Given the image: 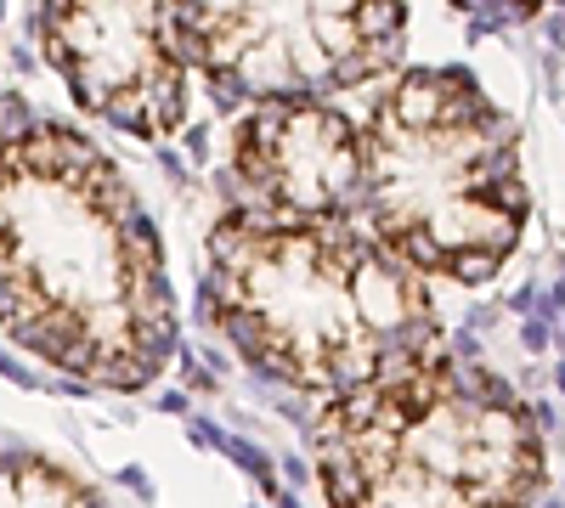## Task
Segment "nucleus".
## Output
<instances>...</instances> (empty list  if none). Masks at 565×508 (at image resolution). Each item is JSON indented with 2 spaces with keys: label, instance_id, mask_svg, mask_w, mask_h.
<instances>
[{
  "label": "nucleus",
  "instance_id": "6e6552de",
  "mask_svg": "<svg viewBox=\"0 0 565 508\" xmlns=\"http://www.w3.org/2000/svg\"><path fill=\"white\" fill-rule=\"evenodd\" d=\"M0 508H108V497L40 452H0Z\"/></svg>",
  "mask_w": 565,
  "mask_h": 508
},
{
  "label": "nucleus",
  "instance_id": "20e7f679",
  "mask_svg": "<svg viewBox=\"0 0 565 508\" xmlns=\"http://www.w3.org/2000/svg\"><path fill=\"white\" fill-rule=\"evenodd\" d=\"M362 220L407 271L492 283L521 249V130L469 68H402L362 119Z\"/></svg>",
  "mask_w": 565,
  "mask_h": 508
},
{
  "label": "nucleus",
  "instance_id": "0eeeda50",
  "mask_svg": "<svg viewBox=\"0 0 565 508\" xmlns=\"http://www.w3.org/2000/svg\"><path fill=\"white\" fill-rule=\"evenodd\" d=\"M362 170V125L340 102H260L232 125V181L255 215L351 226Z\"/></svg>",
  "mask_w": 565,
  "mask_h": 508
},
{
  "label": "nucleus",
  "instance_id": "f257e3e1",
  "mask_svg": "<svg viewBox=\"0 0 565 508\" xmlns=\"http://www.w3.org/2000/svg\"><path fill=\"white\" fill-rule=\"evenodd\" d=\"M0 334L97 390H148L175 356V294L148 204L90 136L7 90Z\"/></svg>",
  "mask_w": 565,
  "mask_h": 508
},
{
  "label": "nucleus",
  "instance_id": "f03ea898",
  "mask_svg": "<svg viewBox=\"0 0 565 508\" xmlns=\"http://www.w3.org/2000/svg\"><path fill=\"white\" fill-rule=\"evenodd\" d=\"M204 311L255 374L351 396L441 350V305L373 233L226 209L204 244Z\"/></svg>",
  "mask_w": 565,
  "mask_h": 508
},
{
  "label": "nucleus",
  "instance_id": "423d86ee",
  "mask_svg": "<svg viewBox=\"0 0 565 508\" xmlns=\"http://www.w3.org/2000/svg\"><path fill=\"white\" fill-rule=\"evenodd\" d=\"M34 34L90 119L141 142H164L186 125L193 68L175 52L164 7H45Z\"/></svg>",
  "mask_w": 565,
  "mask_h": 508
},
{
  "label": "nucleus",
  "instance_id": "7ed1b4c3",
  "mask_svg": "<svg viewBox=\"0 0 565 508\" xmlns=\"http://www.w3.org/2000/svg\"><path fill=\"white\" fill-rule=\"evenodd\" d=\"M311 464L328 508H532L548 452L532 401L441 345L322 401Z\"/></svg>",
  "mask_w": 565,
  "mask_h": 508
},
{
  "label": "nucleus",
  "instance_id": "39448f33",
  "mask_svg": "<svg viewBox=\"0 0 565 508\" xmlns=\"http://www.w3.org/2000/svg\"><path fill=\"white\" fill-rule=\"evenodd\" d=\"M175 52L204 74L215 102H328L402 63L407 12L385 0L351 7H164Z\"/></svg>",
  "mask_w": 565,
  "mask_h": 508
}]
</instances>
